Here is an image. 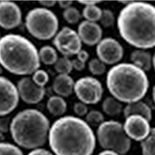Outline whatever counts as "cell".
Instances as JSON below:
<instances>
[{
    "instance_id": "cell-1",
    "label": "cell",
    "mask_w": 155,
    "mask_h": 155,
    "mask_svg": "<svg viewBox=\"0 0 155 155\" xmlns=\"http://www.w3.org/2000/svg\"><path fill=\"white\" fill-rule=\"evenodd\" d=\"M48 142L54 155H92L96 139L86 122L76 116H65L52 124Z\"/></svg>"
},
{
    "instance_id": "cell-2",
    "label": "cell",
    "mask_w": 155,
    "mask_h": 155,
    "mask_svg": "<svg viewBox=\"0 0 155 155\" xmlns=\"http://www.w3.org/2000/svg\"><path fill=\"white\" fill-rule=\"evenodd\" d=\"M117 27L122 38L134 48H154L155 6L148 2L133 1L119 13Z\"/></svg>"
},
{
    "instance_id": "cell-3",
    "label": "cell",
    "mask_w": 155,
    "mask_h": 155,
    "mask_svg": "<svg viewBox=\"0 0 155 155\" xmlns=\"http://www.w3.org/2000/svg\"><path fill=\"white\" fill-rule=\"evenodd\" d=\"M0 64L13 74H33L41 66L39 51L26 37L7 34L0 38Z\"/></svg>"
},
{
    "instance_id": "cell-4",
    "label": "cell",
    "mask_w": 155,
    "mask_h": 155,
    "mask_svg": "<svg viewBox=\"0 0 155 155\" xmlns=\"http://www.w3.org/2000/svg\"><path fill=\"white\" fill-rule=\"evenodd\" d=\"M106 86L115 99L129 104L145 96L149 81L146 73L134 64L120 63L108 71Z\"/></svg>"
},
{
    "instance_id": "cell-5",
    "label": "cell",
    "mask_w": 155,
    "mask_h": 155,
    "mask_svg": "<svg viewBox=\"0 0 155 155\" xmlns=\"http://www.w3.org/2000/svg\"><path fill=\"white\" fill-rule=\"evenodd\" d=\"M50 128L49 120L44 113L37 109H27L12 119L10 133L18 146L32 150L47 143Z\"/></svg>"
},
{
    "instance_id": "cell-6",
    "label": "cell",
    "mask_w": 155,
    "mask_h": 155,
    "mask_svg": "<svg viewBox=\"0 0 155 155\" xmlns=\"http://www.w3.org/2000/svg\"><path fill=\"white\" fill-rule=\"evenodd\" d=\"M25 25L33 37L41 41H48L58 34L59 23L52 11L37 7L29 11L25 18Z\"/></svg>"
},
{
    "instance_id": "cell-7",
    "label": "cell",
    "mask_w": 155,
    "mask_h": 155,
    "mask_svg": "<svg viewBox=\"0 0 155 155\" xmlns=\"http://www.w3.org/2000/svg\"><path fill=\"white\" fill-rule=\"evenodd\" d=\"M97 140L104 150H112L120 155H125L130 150L131 139L128 137L124 125L115 120L104 121L98 127Z\"/></svg>"
},
{
    "instance_id": "cell-8",
    "label": "cell",
    "mask_w": 155,
    "mask_h": 155,
    "mask_svg": "<svg viewBox=\"0 0 155 155\" xmlns=\"http://www.w3.org/2000/svg\"><path fill=\"white\" fill-rule=\"evenodd\" d=\"M74 92L80 102L86 105H95L102 99L104 89L99 80L86 76L74 82Z\"/></svg>"
},
{
    "instance_id": "cell-9",
    "label": "cell",
    "mask_w": 155,
    "mask_h": 155,
    "mask_svg": "<svg viewBox=\"0 0 155 155\" xmlns=\"http://www.w3.org/2000/svg\"><path fill=\"white\" fill-rule=\"evenodd\" d=\"M53 44L64 57L69 58L78 54L81 50L82 42L75 30L64 27L55 35Z\"/></svg>"
},
{
    "instance_id": "cell-10",
    "label": "cell",
    "mask_w": 155,
    "mask_h": 155,
    "mask_svg": "<svg viewBox=\"0 0 155 155\" xmlns=\"http://www.w3.org/2000/svg\"><path fill=\"white\" fill-rule=\"evenodd\" d=\"M96 54L98 58L105 64H117L124 57V48L116 39L106 37L102 39L97 44Z\"/></svg>"
},
{
    "instance_id": "cell-11",
    "label": "cell",
    "mask_w": 155,
    "mask_h": 155,
    "mask_svg": "<svg viewBox=\"0 0 155 155\" xmlns=\"http://www.w3.org/2000/svg\"><path fill=\"white\" fill-rule=\"evenodd\" d=\"M19 100L17 87L7 78L0 76V116L12 113L17 107Z\"/></svg>"
},
{
    "instance_id": "cell-12",
    "label": "cell",
    "mask_w": 155,
    "mask_h": 155,
    "mask_svg": "<svg viewBox=\"0 0 155 155\" xmlns=\"http://www.w3.org/2000/svg\"><path fill=\"white\" fill-rule=\"evenodd\" d=\"M124 129L130 139L140 142L146 139L150 132L149 121L138 115H132L127 117Z\"/></svg>"
},
{
    "instance_id": "cell-13",
    "label": "cell",
    "mask_w": 155,
    "mask_h": 155,
    "mask_svg": "<svg viewBox=\"0 0 155 155\" xmlns=\"http://www.w3.org/2000/svg\"><path fill=\"white\" fill-rule=\"evenodd\" d=\"M16 87L19 97L27 104H37L44 99L45 95L44 87L36 85L31 78H22L18 81Z\"/></svg>"
},
{
    "instance_id": "cell-14",
    "label": "cell",
    "mask_w": 155,
    "mask_h": 155,
    "mask_svg": "<svg viewBox=\"0 0 155 155\" xmlns=\"http://www.w3.org/2000/svg\"><path fill=\"white\" fill-rule=\"evenodd\" d=\"M22 22V12L19 5L10 1L0 2V27L12 30L19 27Z\"/></svg>"
},
{
    "instance_id": "cell-15",
    "label": "cell",
    "mask_w": 155,
    "mask_h": 155,
    "mask_svg": "<svg viewBox=\"0 0 155 155\" xmlns=\"http://www.w3.org/2000/svg\"><path fill=\"white\" fill-rule=\"evenodd\" d=\"M78 34L81 42L88 46H94L102 40V29L98 23L85 20L78 25Z\"/></svg>"
},
{
    "instance_id": "cell-16",
    "label": "cell",
    "mask_w": 155,
    "mask_h": 155,
    "mask_svg": "<svg viewBox=\"0 0 155 155\" xmlns=\"http://www.w3.org/2000/svg\"><path fill=\"white\" fill-rule=\"evenodd\" d=\"M74 81L69 74H58L54 80L53 89L61 97H68L74 92Z\"/></svg>"
},
{
    "instance_id": "cell-17",
    "label": "cell",
    "mask_w": 155,
    "mask_h": 155,
    "mask_svg": "<svg viewBox=\"0 0 155 155\" xmlns=\"http://www.w3.org/2000/svg\"><path fill=\"white\" fill-rule=\"evenodd\" d=\"M124 116L125 118L132 115H138L144 117L148 121H150L152 119L151 109L147 103L142 101H138L132 102L127 105L124 109Z\"/></svg>"
},
{
    "instance_id": "cell-18",
    "label": "cell",
    "mask_w": 155,
    "mask_h": 155,
    "mask_svg": "<svg viewBox=\"0 0 155 155\" xmlns=\"http://www.w3.org/2000/svg\"><path fill=\"white\" fill-rule=\"evenodd\" d=\"M151 54L149 51L145 50H136L132 52L130 54V60L134 65L143 70V71H149L151 69L153 64H152Z\"/></svg>"
},
{
    "instance_id": "cell-19",
    "label": "cell",
    "mask_w": 155,
    "mask_h": 155,
    "mask_svg": "<svg viewBox=\"0 0 155 155\" xmlns=\"http://www.w3.org/2000/svg\"><path fill=\"white\" fill-rule=\"evenodd\" d=\"M67 102L63 97L59 95H53L50 97L47 102V108L51 114L54 116H61L67 111Z\"/></svg>"
},
{
    "instance_id": "cell-20",
    "label": "cell",
    "mask_w": 155,
    "mask_h": 155,
    "mask_svg": "<svg viewBox=\"0 0 155 155\" xmlns=\"http://www.w3.org/2000/svg\"><path fill=\"white\" fill-rule=\"evenodd\" d=\"M102 108L103 112L109 116H117L124 111L121 102L112 96L105 99L102 102Z\"/></svg>"
},
{
    "instance_id": "cell-21",
    "label": "cell",
    "mask_w": 155,
    "mask_h": 155,
    "mask_svg": "<svg viewBox=\"0 0 155 155\" xmlns=\"http://www.w3.org/2000/svg\"><path fill=\"white\" fill-rule=\"evenodd\" d=\"M39 57L41 61L46 65L54 64L58 59L56 50L49 45H45L41 48L39 51Z\"/></svg>"
},
{
    "instance_id": "cell-22",
    "label": "cell",
    "mask_w": 155,
    "mask_h": 155,
    "mask_svg": "<svg viewBox=\"0 0 155 155\" xmlns=\"http://www.w3.org/2000/svg\"><path fill=\"white\" fill-rule=\"evenodd\" d=\"M140 146L143 155H155V127L150 129V134L141 141Z\"/></svg>"
},
{
    "instance_id": "cell-23",
    "label": "cell",
    "mask_w": 155,
    "mask_h": 155,
    "mask_svg": "<svg viewBox=\"0 0 155 155\" xmlns=\"http://www.w3.org/2000/svg\"><path fill=\"white\" fill-rule=\"evenodd\" d=\"M102 15V9L97 5H88L85 6L82 10L83 17L86 19V21L95 23L99 21Z\"/></svg>"
},
{
    "instance_id": "cell-24",
    "label": "cell",
    "mask_w": 155,
    "mask_h": 155,
    "mask_svg": "<svg viewBox=\"0 0 155 155\" xmlns=\"http://www.w3.org/2000/svg\"><path fill=\"white\" fill-rule=\"evenodd\" d=\"M54 69L59 74H69L73 69L71 61L67 57L59 58L54 64Z\"/></svg>"
},
{
    "instance_id": "cell-25",
    "label": "cell",
    "mask_w": 155,
    "mask_h": 155,
    "mask_svg": "<svg viewBox=\"0 0 155 155\" xmlns=\"http://www.w3.org/2000/svg\"><path fill=\"white\" fill-rule=\"evenodd\" d=\"M104 116L98 110H91L85 116V122L90 127H98L104 122Z\"/></svg>"
},
{
    "instance_id": "cell-26",
    "label": "cell",
    "mask_w": 155,
    "mask_h": 155,
    "mask_svg": "<svg viewBox=\"0 0 155 155\" xmlns=\"http://www.w3.org/2000/svg\"><path fill=\"white\" fill-rule=\"evenodd\" d=\"M81 13L75 7L71 6L64 9L63 12V17L69 24H76L81 19Z\"/></svg>"
},
{
    "instance_id": "cell-27",
    "label": "cell",
    "mask_w": 155,
    "mask_h": 155,
    "mask_svg": "<svg viewBox=\"0 0 155 155\" xmlns=\"http://www.w3.org/2000/svg\"><path fill=\"white\" fill-rule=\"evenodd\" d=\"M88 69L94 75H102L106 71V66L99 58H92L88 62Z\"/></svg>"
},
{
    "instance_id": "cell-28",
    "label": "cell",
    "mask_w": 155,
    "mask_h": 155,
    "mask_svg": "<svg viewBox=\"0 0 155 155\" xmlns=\"http://www.w3.org/2000/svg\"><path fill=\"white\" fill-rule=\"evenodd\" d=\"M0 155H24L18 146L10 143H0Z\"/></svg>"
},
{
    "instance_id": "cell-29",
    "label": "cell",
    "mask_w": 155,
    "mask_h": 155,
    "mask_svg": "<svg viewBox=\"0 0 155 155\" xmlns=\"http://www.w3.org/2000/svg\"><path fill=\"white\" fill-rule=\"evenodd\" d=\"M32 80L36 85L40 87H44L49 81V75L48 72L43 69H38L32 75Z\"/></svg>"
},
{
    "instance_id": "cell-30",
    "label": "cell",
    "mask_w": 155,
    "mask_h": 155,
    "mask_svg": "<svg viewBox=\"0 0 155 155\" xmlns=\"http://www.w3.org/2000/svg\"><path fill=\"white\" fill-rule=\"evenodd\" d=\"M101 25L105 28L113 27L115 23V16L110 9L102 10V15L99 19Z\"/></svg>"
},
{
    "instance_id": "cell-31",
    "label": "cell",
    "mask_w": 155,
    "mask_h": 155,
    "mask_svg": "<svg viewBox=\"0 0 155 155\" xmlns=\"http://www.w3.org/2000/svg\"><path fill=\"white\" fill-rule=\"evenodd\" d=\"M11 122L12 118L11 116H1L0 117V132L2 134H6L10 130Z\"/></svg>"
},
{
    "instance_id": "cell-32",
    "label": "cell",
    "mask_w": 155,
    "mask_h": 155,
    "mask_svg": "<svg viewBox=\"0 0 155 155\" xmlns=\"http://www.w3.org/2000/svg\"><path fill=\"white\" fill-rule=\"evenodd\" d=\"M74 112L78 116H86L88 112V107H87V105L81 102H77L74 104Z\"/></svg>"
},
{
    "instance_id": "cell-33",
    "label": "cell",
    "mask_w": 155,
    "mask_h": 155,
    "mask_svg": "<svg viewBox=\"0 0 155 155\" xmlns=\"http://www.w3.org/2000/svg\"><path fill=\"white\" fill-rule=\"evenodd\" d=\"M27 155H54L53 152L50 151V150H46L44 148H37V149H34L32 150L30 153Z\"/></svg>"
},
{
    "instance_id": "cell-34",
    "label": "cell",
    "mask_w": 155,
    "mask_h": 155,
    "mask_svg": "<svg viewBox=\"0 0 155 155\" xmlns=\"http://www.w3.org/2000/svg\"><path fill=\"white\" fill-rule=\"evenodd\" d=\"M71 63H72L73 68H74V70L78 71H81L84 70L85 68V64L80 61L79 60H78L77 58L71 61Z\"/></svg>"
},
{
    "instance_id": "cell-35",
    "label": "cell",
    "mask_w": 155,
    "mask_h": 155,
    "mask_svg": "<svg viewBox=\"0 0 155 155\" xmlns=\"http://www.w3.org/2000/svg\"><path fill=\"white\" fill-rule=\"evenodd\" d=\"M88 58H89V54H88V53L85 50H81L77 54L78 60H79L80 61L83 62V63L85 64L88 61Z\"/></svg>"
},
{
    "instance_id": "cell-36",
    "label": "cell",
    "mask_w": 155,
    "mask_h": 155,
    "mask_svg": "<svg viewBox=\"0 0 155 155\" xmlns=\"http://www.w3.org/2000/svg\"><path fill=\"white\" fill-rule=\"evenodd\" d=\"M58 2L59 6H60L61 9H68V8L71 7L73 3L72 1H69V0H60V1H58Z\"/></svg>"
},
{
    "instance_id": "cell-37",
    "label": "cell",
    "mask_w": 155,
    "mask_h": 155,
    "mask_svg": "<svg viewBox=\"0 0 155 155\" xmlns=\"http://www.w3.org/2000/svg\"><path fill=\"white\" fill-rule=\"evenodd\" d=\"M56 1H53V0H48V1H39V3L41 4V5L44 6V8H51V7H53L54 6L55 4H56Z\"/></svg>"
},
{
    "instance_id": "cell-38",
    "label": "cell",
    "mask_w": 155,
    "mask_h": 155,
    "mask_svg": "<svg viewBox=\"0 0 155 155\" xmlns=\"http://www.w3.org/2000/svg\"><path fill=\"white\" fill-rule=\"evenodd\" d=\"M80 4H82V5H85V6H88V5H96L98 3H100L101 1H96V0H79L78 1Z\"/></svg>"
},
{
    "instance_id": "cell-39",
    "label": "cell",
    "mask_w": 155,
    "mask_h": 155,
    "mask_svg": "<svg viewBox=\"0 0 155 155\" xmlns=\"http://www.w3.org/2000/svg\"><path fill=\"white\" fill-rule=\"evenodd\" d=\"M98 155H120L119 153H116L114 151H112V150H104L103 151L100 152Z\"/></svg>"
},
{
    "instance_id": "cell-40",
    "label": "cell",
    "mask_w": 155,
    "mask_h": 155,
    "mask_svg": "<svg viewBox=\"0 0 155 155\" xmlns=\"http://www.w3.org/2000/svg\"><path fill=\"white\" fill-rule=\"evenodd\" d=\"M5 139V136H4V134H2V133L0 132V143H3Z\"/></svg>"
},
{
    "instance_id": "cell-41",
    "label": "cell",
    "mask_w": 155,
    "mask_h": 155,
    "mask_svg": "<svg viewBox=\"0 0 155 155\" xmlns=\"http://www.w3.org/2000/svg\"><path fill=\"white\" fill-rule=\"evenodd\" d=\"M152 96H153V102H155V85H154V86H153V92H152Z\"/></svg>"
},
{
    "instance_id": "cell-42",
    "label": "cell",
    "mask_w": 155,
    "mask_h": 155,
    "mask_svg": "<svg viewBox=\"0 0 155 155\" xmlns=\"http://www.w3.org/2000/svg\"><path fill=\"white\" fill-rule=\"evenodd\" d=\"M120 2H121V3H124V4H125L126 5H128L129 3H130V2H132L133 1H120Z\"/></svg>"
},
{
    "instance_id": "cell-43",
    "label": "cell",
    "mask_w": 155,
    "mask_h": 155,
    "mask_svg": "<svg viewBox=\"0 0 155 155\" xmlns=\"http://www.w3.org/2000/svg\"><path fill=\"white\" fill-rule=\"evenodd\" d=\"M152 64H153V67L155 70V53L153 56V59H152Z\"/></svg>"
},
{
    "instance_id": "cell-44",
    "label": "cell",
    "mask_w": 155,
    "mask_h": 155,
    "mask_svg": "<svg viewBox=\"0 0 155 155\" xmlns=\"http://www.w3.org/2000/svg\"><path fill=\"white\" fill-rule=\"evenodd\" d=\"M2 65L0 64V74H2Z\"/></svg>"
}]
</instances>
